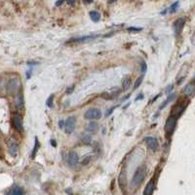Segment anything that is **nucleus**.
I'll return each mask as SVG.
<instances>
[{"label": "nucleus", "instance_id": "obj_25", "mask_svg": "<svg viewBox=\"0 0 195 195\" xmlns=\"http://www.w3.org/2000/svg\"><path fill=\"white\" fill-rule=\"evenodd\" d=\"M53 102H54V95H51L46 101V106L48 107H52L53 106Z\"/></svg>", "mask_w": 195, "mask_h": 195}, {"label": "nucleus", "instance_id": "obj_28", "mask_svg": "<svg viewBox=\"0 0 195 195\" xmlns=\"http://www.w3.org/2000/svg\"><path fill=\"white\" fill-rule=\"evenodd\" d=\"M146 68H147V65H146L145 62H143L142 64H141V71L143 72V74H144V73L146 72Z\"/></svg>", "mask_w": 195, "mask_h": 195}, {"label": "nucleus", "instance_id": "obj_17", "mask_svg": "<svg viewBox=\"0 0 195 195\" xmlns=\"http://www.w3.org/2000/svg\"><path fill=\"white\" fill-rule=\"evenodd\" d=\"M153 191H154V181L151 180L148 184L146 185L143 190V195H152Z\"/></svg>", "mask_w": 195, "mask_h": 195}, {"label": "nucleus", "instance_id": "obj_11", "mask_svg": "<svg viewBox=\"0 0 195 195\" xmlns=\"http://www.w3.org/2000/svg\"><path fill=\"white\" fill-rule=\"evenodd\" d=\"M185 19H182V18H180V19L176 20V21L174 23L173 27H174V30H175V33H176V35L180 33L182 27H184V26H185Z\"/></svg>", "mask_w": 195, "mask_h": 195}, {"label": "nucleus", "instance_id": "obj_27", "mask_svg": "<svg viewBox=\"0 0 195 195\" xmlns=\"http://www.w3.org/2000/svg\"><path fill=\"white\" fill-rule=\"evenodd\" d=\"M173 89H174V85L173 84H171V85H169V86H167V88H166V90H165V93L166 94H171L172 93V91H173Z\"/></svg>", "mask_w": 195, "mask_h": 195}, {"label": "nucleus", "instance_id": "obj_8", "mask_svg": "<svg viewBox=\"0 0 195 195\" xmlns=\"http://www.w3.org/2000/svg\"><path fill=\"white\" fill-rule=\"evenodd\" d=\"M19 144L17 143V142H10L8 145V153L12 157H16L19 153Z\"/></svg>", "mask_w": 195, "mask_h": 195}, {"label": "nucleus", "instance_id": "obj_9", "mask_svg": "<svg viewBox=\"0 0 195 195\" xmlns=\"http://www.w3.org/2000/svg\"><path fill=\"white\" fill-rule=\"evenodd\" d=\"M118 185L119 187L121 188L122 191H126V186H127V176H126V173L124 171H122L120 173L119 176H118Z\"/></svg>", "mask_w": 195, "mask_h": 195}, {"label": "nucleus", "instance_id": "obj_23", "mask_svg": "<svg viewBox=\"0 0 195 195\" xmlns=\"http://www.w3.org/2000/svg\"><path fill=\"white\" fill-rule=\"evenodd\" d=\"M10 195H23V191L20 186H15L13 189H12Z\"/></svg>", "mask_w": 195, "mask_h": 195}, {"label": "nucleus", "instance_id": "obj_32", "mask_svg": "<svg viewBox=\"0 0 195 195\" xmlns=\"http://www.w3.org/2000/svg\"><path fill=\"white\" fill-rule=\"evenodd\" d=\"M73 88H74V86H71V87H68V89L66 90V94H69V93H72L73 91Z\"/></svg>", "mask_w": 195, "mask_h": 195}, {"label": "nucleus", "instance_id": "obj_35", "mask_svg": "<svg viewBox=\"0 0 195 195\" xmlns=\"http://www.w3.org/2000/svg\"><path fill=\"white\" fill-rule=\"evenodd\" d=\"M142 99H143V94H139V97L136 99V101H139V100H142Z\"/></svg>", "mask_w": 195, "mask_h": 195}, {"label": "nucleus", "instance_id": "obj_10", "mask_svg": "<svg viewBox=\"0 0 195 195\" xmlns=\"http://www.w3.org/2000/svg\"><path fill=\"white\" fill-rule=\"evenodd\" d=\"M79 161V156L75 151H70L68 156V163L71 167H74Z\"/></svg>", "mask_w": 195, "mask_h": 195}, {"label": "nucleus", "instance_id": "obj_33", "mask_svg": "<svg viewBox=\"0 0 195 195\" xmlns=\"http://www.w3.org/2000/svg\"><path fill=\"white\" fill-rule=\"evenodd\" d=\"M75 1H76V0H66V2H68L69 5H73L75 3Z\"/></svg>", "mask_w": 195, "mask_h": 195}, {"label": "nucleus", "instance_id": "obj_29", "mask_svg": "<svg viewBox=\"0 0 195 195\" xmlns=\"http://www.w3.org/2000/svg\"><path fill=\"white\" fill-rule=\"evenodd\" d=\"M128 30H129V31H141L142 28H139V27H128Z\"/></svg>", "mask_w": 195, "mask_h": 195}, {"label": "nucleus", "instance_id": "obj_16", "mask_svg": "<svg viewBox=\"0 0 195 195\" xmlns=\"http://www.w3.org/2000/svg\"><path fill=\"white\" fill-rule=\"evenodd\" d=\"M100 129V127H99V124L97 123L96 121H92V122H90V123L88 124L87 128H86V130L90 133H92V134H96L98 131H99Z\"/></svg>", "mask_w": 195, "mask_h": 195}, {"label": "nucleus", "instance_id": "obj_38", "mask_svg": "<svg viewBox=\"0 0 195 195\" xmlns=\"http://www.w3.org/2000/svg\"><path fill=\"white\" fill-rule=\"evenodd\" d=\"M115 1H117V0H108V3H113Z\"/></svg>", "mask_w": 195, "mask_h": 195}, {"label": "nucleus", "instance_id": "obj_22", "mask_svg": "<svg viewBox=\"0 0 195 195\" xmlns=\"http://www.w3.org/2000/svg\"><path fill=\"white\" fill-rule=\"evenodd\" d=\"M39 148V143H38V139L37 138H35V143H34V146H33V149H32V152H31V158H35L36 156V153H37V150Z\"/></svg>", "mask_w": 195, "mask_h": 195}, {"label": "nucleus", "instance_id": "obj_5", "mask_svg": "<svg viewBox=\"0 0 195 195\" xmlns=\"http://www.w3.org/2000/svg\"><path fill=\"white\" fill-rule=\"evenodd\" d=\"M176 118L170 116L166 121L165 127H164V130H165L167 135H172L176 128Z\"/></svg>", "mask_w": 195, "mask_h": 195}, {"label": "nucleus", "instance_id": "obj_26", "mask_svg": "<svg viewBox=\"0 0 195 195\" xmlns=\"http://www.w3.org/2000/svg\"><path fill=\"white\" fill-rule=\"evenodd\" d=\"M143 76H141V77H139L137 80H136V82H135V84H134V90H136V89H138V87L139 86V85L142 84V82H143Z\"/></svg>", "mask_w": 195, "mask_h": 195}, {"label": "nucleus", "instance_id": "obj_6", "mask_svg": "<svg viewBox=\"0 0 195 195\" xmlns=\"http://www.w3.org/2000/svg\"><path fill=\"white\" fill-rule=\"evenodd\" d=\"M145 143H146V145H147V147L153 151L157 150L158 147H159V143H158L157 139L153 137H147L145 139Z\"/></svg>", "mask_w": 195, "mask_h": 195}, {"label": "nucleus", "instance_id": "obj_7", "mask_svg": "<svg viewBox=\"0 0 195 195\" xmlns=\"http://www.w3.org/2000/svg\"><path fill=\"white\" fill-rule=\"evenodd\" d=\"M13 125H14L15 129L17 131H19V132L23 131V119H22V116L19 113L14 114V116H13Z\"/></svg>", "mask_w": 195, "mask_h": 195}, {"label": "nucleus", "instance_id": "obj_15", "mask_svg": "<svg viewBox=\"0 0 195 195\" xmlns=\"http://www.w3.org/2000/svg\"><path fill=\"white\" fill-rule=\"evenodd\" d=\"M194 92H195V85H194L193 82L188 83L184 89V93L186 96H193Z\"/></svg>", "mask_w": 195, "mask_h": 195}, {"label": "nucleus", "instance_id": "obj_24", "mask_svg": "<svg viewBox=\"0 0 195 195\" xmlns=\"http://www.w3.org/2000/svg\"><path fill=\"white\" fill-rule=\"evenodd\" d=\"M179 4H180L179 1H176L175 3H173L172 5H171V7L169 9H167V12H169V13H175V12L176 11V9H178V7H179Z\"/></svg>", "mask_w": 195, "mask_h": 195}, {"label": "nucleus", "instance_id": "obj_21", "mask_svg": "<svg viewBox=\"0 0 195 195\" xmlns=\"http://www.w3.org/2000/svg\"><path fill=\"white\" fill-rule=\"evenodd\" d=\"M175 98H176V94H170L169 96H168V98L166 99V101L165 102H163V103L160 106V107H159V109H163L164 107H165L169 102H173L174 100H175Z\"/></svg>", "mask_w": 195, "mask_h": 195}, {"label": "nucleus", "instance_id": "obj_2", "mask_svg": "<svg viewBox=\"0 0 195 195\" xmlns=\"http://www.w3.org/2000/svg\"><path fill=\"white\" fill-rule=\"evenodd\" d=\"M22 87V82L19 78H13L8 82L6 89H7V93L9 95H16Z\"/></svg>", "mask_w": 195, "mask_h": 195}, {"label": "nucleus", "instance_id": "obj_20", "mask_svg": "<svg viewBox=\"0 0 195 195\" xmlns=\"http://www.w3.org/2000/svg\"><path fill=\"white\" fill-rule=\"evenodd\" d=\"M90 18L93 22L98 23L101 20V14L98 11H91L90 12Z\"/></svg>", "mask_w": 195, "mask_h": 195}, {"label": "nucleus", "instance_id": "obj_14", "mask_svg": "<svg viewBox=\"0 0 195 195\" xmlns=\"http://www.w3.org/2000/svg\"><path fill=\"white\" fill-rule=\"evenodd\" d=\"M185 106H180V105L176 106L173 108V112H172L173 115H172V116L178 119V117H180V115L182 114V112L185 111Z\"/></svg>", "mask_w": 195, "mask_h": 195}, {"label": "nucleus", "instance_id": "obj_34", "mask_svg": "<svg viewBox=\"0 0 195 195\" xmlns=\"http://www.w3.org/2000/svg\"><path fill=\"white\" fill-rule=\"evenodd\" d=\"M64 0H59V1L56 3V6H60V5H62V4L64 3Z\"/></svg>", "mask_w": 195, "mask_h": 195}, {"label": "nucleus", "instance_id": "obj_31", "mask_svg": "<svg viewBox=\"0 0 195 195\" xmlns=\"http://www.w3.org/2000/svg\"><path fill=\"white\" fill-rule=\"evenodd\" d=\"M115 108V106H113V107H111L110 109H108V110H107V112H106V116H109V115H110L111 113H112V111H113V109Z\"/></svg>", "mask_w": 195, "mask_h": 195}, {"label": "nucleus", "instance_id": "obj_4", "mask_svg": "<svg viewBox=\"0 0 195 195\" xmlns=\"http://www.w3.org/2000/svg\"><path fill=\"white\" fill-rule=\"evenodd\" d=\"M75 125H76V118L74 116H70L64 122V131L66 134H72L75 130Z\"/></svg>", "mask_w": 195, "mask_h": 195}, {"label": "nucleus", "instance_id": "obj_1", "mask_svg": "<svg viewBox=\"0 0 195 195\" xmlns=\"http://www.w3.org/2000/svg\"><path fill=\"white\" fill-rule=\"evenodd\" d=\"M145 174H146V171L144 167H139L138 168V170L134 174V176L132 179L131 181V186L134 188H137L141 185V184L143 181L144 178H145Z\"/></svg>", "mask_w": 195, "mask_h": 195}, {"label": "nucleus", "instance_id": "obj_37", "mask_svg": "<svg viewBox=\"0 0 195 195\" xmlns=\"http://www.w3.org/2000/svg\"><path fill=\"white\" fill-rule=\"evenodd\" d=\"M84 3H87V4H90V3H92L93 2V0H83Z\"/></svg>", "mask_w": 195, "mask_h": 195}, {"label": "nucleus", "instance_id": "obj_30", "mask_svg": "<svg viewBox=\"0 0 195 195\" xmlns=\"http://www.w3.org/2000/svg\"><path fill=\"white\" fill-rule=\"evenodd\" d=\"M59 127L60 128V129H63V128L64 127V120H60L59 121Z\"/></svg>", "mask_w": 195, "mask_h": 195}, {"label": "nucleus", "instance_id": "obj_18", "mask_svg": "<svg viewBox=\"0 0 195 195\" xmlns=\"http://www.w3.org/2000/svg\"><path fill=\"white\" fill-rule=\"evenodd\" d=\"M131 83H132V79L130 75H126L123 79V81H122V87H123V90H128L131 86Z\"/></svg>", "mask_w": 195, "mask_h": 195}, {"label": "nucleus", "instance_id": "obj_36", "mask_svg": "<svg viewBox=\"0 0 195 195\" xmlns=\"http://www.w3.org/2000/svg\"><path fill=\"white\" fill-rule=\"evenodd\" d=\"M51 144H52L53 146H57L56 141H54V139H51Z\"/></svg>", "mask_w": 195, "mask_h": 195}, {"label": "nucleus", "instance_id": "obj_13", "mask_svg": "<svg viewBox=\"0 0 195 195\" xmlns=\"http://www.w3.org/2000/svg\"><path fill=\"white\" fill-rule=\"evenodd\" d=\"M99 35H88V36H82V37H77V38H72L69 40V42H79V43H81V42H88L90 40H93L96 39Z\"/></svg>", "mask_w": 195, "mask_h": 195}, {"label": "nucleus", "instance_id": "obj_19", "mask_svg": "<svg viewBox=\"0 0 195 195\" xmlns=\"http://www.w3.org/2000/svg\"><path fill=\"white\" fill-rule=\"evenodd\" d=\"M80 141L83 144H90L92 143V137H91V135H89V134H82Z\"/></svg>", "mask_w": 195, "mask_h": 195}, {"label": "nucleus", "instance_id": "obj_3", "mask_svg": "<svg viewBox=\"0 0 195 195\" xmlns=\"http://www.w3.org/2000/svg\"><path fill=\"white\" fill-rule=\"evenodd\" d=\"M102 110L100 108H90L88 110L84 113V118L86 120H91V121H94L97 119H100L102 117Z\"/></svg>", "mask_w": 195, "mask_h": 195}, {"label": "nucleus", "instance_id": "obj_12", "mask_svg": "<svg viewBox=\"0 0 195 195\" xmlns=\"http://www.w3.org/2000/svg\"><path fill=\"white\" fill-rule=\"evenodd\" d=\"M24 106V100H23V95L22 93L17 94L15 97V106L17 109H22Z\"/></svg>", "mask_w": 195, "mask_h": 195}]
</instances>
